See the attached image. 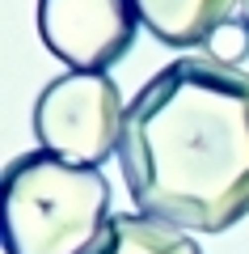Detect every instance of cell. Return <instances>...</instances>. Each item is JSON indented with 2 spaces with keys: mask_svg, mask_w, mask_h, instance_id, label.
<instances>
[{
  "mask_svg": "<svg viewBox=\"0 0 249 254\" xmlns=\"http://www.w3.org/2000/svg\"><path fill=\"white\" fill-rule=\"evenodd\" d=\"M85 254H203L186 229L169 220L144 216V212H118L106 220Z\"/></svg>",
  "mask_w": 249,
  "mask_h": 254,
  "instance_id": "6",
  "label": "cell"
},
{
  "mask_svg": "<svg viewBox=\"0 0 249 254\" xmlns=\"http://www.w3.org/2000/svg\"><path fill=\"white\" fill-rule=\"evenodd\" d=\"M127 195L186 233L249 216V72L211 55L165 64L131 102L118 140Z\"/></svg>",
  "mask_w": 249,
  "mask_h": 254,
  "instance_id": "1",
  "label": "cell"
},
{
  "mask_svg": "<svg viewBox=\"0 0 249 254\" xmlns=\"http://www.w3.org/2000/svg\"><path fill=\"white\" fill-rule=\"evenodd\" d=\"M140 26L165 47H203L224 21L237 17L241 0H131Z\"/></svg>",
  "mask_w": 249,
  "mask_h": 254,
  "instance_id": "5",
  "label": "cell"
},
{
  "mask_svg": "<svg viewBox=\"0 0 249 254\" xmlns=\"http://www.w3.org/2000/svg\"><path fill=\"white\" fill-rule=\"evenodd\" d=\"M110 220V182L93 165H72L34 148L4 165L0 229L4 254H85Z\"/></svg>",
  "mask_w": 249,
  "mask_h": 254,
  "instance_id": "2",
  "label": "cell"
},
{
  "mask_svg": "<svg viewBox=\"0 0 249 254\" xmlns=\"http://www.w3.org/2000/svg\"><path fill=\"white\" fill-rule=\"evenodd\" d=\"M131 0H38V38L72 72H106L135 43Z\"/></svg>",
  "mask_w": 249,
  "mask_h": 254,
  "instance_id": "4",
  "label": "cell"
},
{
  "mask_svg": "<svg viewBox=\"0 0 249 254\" xmlns=\"http://www.w3.org/2000/svg\"><path fill=\"white\" fill-rule=\"evenodd\" d=\"M241 9H245V21H249V0H241Z\"/></svg>",
  "mask_w": 249,
  "mask_h": 254,
  "instance_id": "8",
  "label": "cell"
},
{
  "mask_svg": "<svg viewBox=\"0 0 249 254\" xmlns=\"http://www.w3.org/2000/svg\"><path fill=\"white\" fill-rule=\"evenodd\" d=\"M203 51L211 55V60H220V64H232V68H241V60L249 55V21H245V17L224 21V26L203 43Z\"/></svg>",
  "mask_w": 249,
  "mask_h": 254,
  "instance_id": "7",
  "label": "cell"
},
{
  "mask_svg": "<svg viewBox=\"0 0 249 254\" xmlns=\"http://www.w3.org/2000/svg\"><path fill=\"white\" fill-rule=\"evenodd\" d=\"M127 106L106 72H63L34 102V136L47 153L98 170L118 153Z\"/></svg>",
  "mask_w": 249,
  "mask_h": 254,
  "instance_id": "3",
  "label": "cell"
}]
</instances>
